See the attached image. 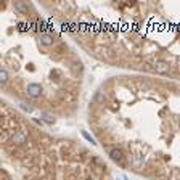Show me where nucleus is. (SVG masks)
Returning a JSON list of instances; mask_svg holds the SVG:
<instances>
[{
    "instance_id": "1",
    "label": "nucleus",
    "mask_w": 180,
    "mask_h": 180,
    "mask_svg": "<svg viewBox=\"0 0 180 180\" xmlns=\"http://www.w3.org/2000/svg\"><path fill=\"white\" fill-rule=\"evenodd\" d=\"M110 158H111L114 162L121 164V166H124V154H122V151L119 150V148H113V150L110 151Z\"/></svg>"
},
{
    "instance_id": "2",
    "label": "nucleus",
    "mask_w": 180,
    "mask_h": 180,
    "mask_svg": "<svg viewBox=\"0 0 180 180\" xmlns=\"http://www.w3.org/2000/svg\"><path fill=\"white\" fill-rule=\"evenodd\" d=\"M40 93H42V87H40L39 84H29L28 85V95L29 97L37 98V97H40Z\"/></svg>"
},
{
    "instance_id": "3",
    "label": "nucleus",
    "mask_w": 180,
    "mask_h": 180,
    "mask_svg": "<svg viewBox=\"0 0 180 180\" xmlns=\"http://www.w3.org/2000/svg\"><path fill=\"white\" fill-rule=\"evenodd\" d=\"M153 68L154 69H156L158 71V73H167V71H169V64L166 63V61H156V63H154L153 64Z\"/></svg>"
},
{
    "instance_id": "4",
    "label": "nucleus",
    "mask_w": 180,
    "mask_h": 180,
    "mask_svg": "<svg viewBox=\"0 0 180 180\" xmlns=\"http://www.w3.org/2000/svg\"><path fill=\"white\" fill-rule=\"evenodd\" d=\"M40 42L44 45H51L53 44V35L48 34V32H42L40 34Z\"/></svg>"
},
{
    "instance_id": "5",
    "label": "nucleus",
    "mask_w": 180,
    "mask_h": 180,
    "mask_svg": "<svg viewBox=\"0 0 180 180\" xmlns=\"http://www.w3.org/2000/svg\"><path fill=\"white\" fill-rule=\"evenodd\" d=\"M26 138H28V137H26L24 132H18V133H15V135H13L11 140H13L15 143H18V145H21V143L26 142Z\"/></svg>"
},
{
    "instance_id": "6",
    "label": "nucleus",
    "mask_w": 180,
    "mask_h": 180,
    "mask_svg": "<svg viewBox=\"0 0 180 180\" xmlns=\"http://www.w3.org/2000/svg\"><path fill=\"white\" fill-rule=\"evenodd\" d=\"M15 8H16L19 13H28V7H26L23 2H18L16 5H15Z\"/></svg>"
},
{
    "instance_id": "7",
    "label": "nucleus",
    "mask_w": 180,
    "mask_h": 180,
    "mask_svg": "<svg viewBox=\"0 0 180 180\" xmlns=\"http://www.w3.org/2000/svg\"><path fill=\"white\" fill-rule=\"evenodd\" d=\"M8 80V73L5 69H2L0 71V82H2V84H5V82Z\"/></svg>"
},
{
    "instance_id": "8",
    "label": "nucleus",
    "mask_w": 180,
    "mask_h": 180,
    "mask_svg": "<svg viewBox=\"0 0 180 180\" xmlns=\"http://www.w3.org/2000/svg\"><path fill=\"white\" fill-rule=\"evenodd\" d=\"M82 135H84V137H85V138H87V140H89L90 143H93V145H95V138H93V137H92V135H89V133H87L85 130H84V132H82Z\"/></svg>"
},
{
    "instance_id": "9",
    "label": "nucleus",
    "mask_w": 180,
    "mask_h": 180,
    "mask_svg": "<svg viewBox=\"0 0 180 180\" xmlns=\"http://www.w3.org/2000/svg\"><path fill=\"white\" fill-rule=\"evenodd\" d=\"M44 119L47 121L48 124H53V122H55V117H51L50 114H44Z\"/></svg>"
},
{
    "instance_id": "10",
    "label": "nucleus",
    "mask_w": 180,
    "mask_h": 180,
    "mask_svg": "<svg viewBox=\"0 0 180 180\" xmlns=\"http://www.w3.org/2000/svg\"><path fill=\"white\" fill-rule=\"evenodd\" d=\"M21 108H23L24 111H28V113H31V111H32V106L26 105V103H21Z\"/></svg>"
},
{
    "instance_id": "11",
    "label": "nucleus",
    "mask_w": 180,
    "mask_h": 180,
    "mask_svg": "<svg viewBox=\"0 0 180 180\" xmlns=\"http://www.w3.org/2000/svg\"><path fill=\"white\" fill-rule=\"evenodd\" d=\"M116 180H127V177H126V175H122V174H121V175H117V177H116Z\"/></svg>"
},
{
    "instance_id": "12",
    "label": "nucleus",
    "mask_w": 180,
    "mask_h": 180,
    "mask_svg": "<svg viewBox=\"0 0 180 180\" xmlns=\"http://www.w3.org/2000/svg\"><path fill=\"white\" fill-rule=\"evenodd\" d=\"M85 180H93V178H85Z\"/></svg>"
}]
</instances>
